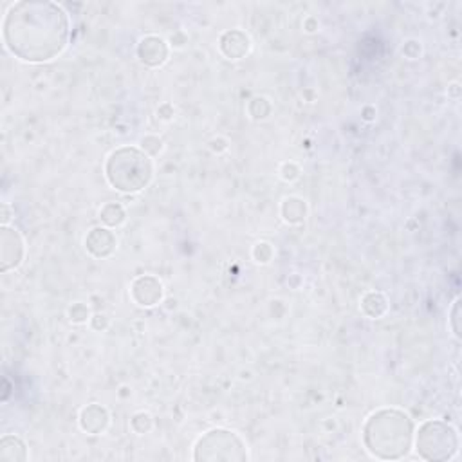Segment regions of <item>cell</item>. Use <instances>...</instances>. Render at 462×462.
<instances>
[{
  "instance_id": "6da1fadb",
  "label": "cell",
  "mask_w": 462,
  "mask_h": 462,
  "mask_svg": "<svg viewBox=\"0 0 462 462\" xmlns=\"http://www.w3.org/2000/svg\"><path fill=\"white\" fill-rule=\"evenodd\" d=\"M69 20L52 2H16L4 20V40L25 61H47L67 43Z\"/></svg>"
},
{
  "instance_id": "7a4b0ae2",
  "label": "cell",
  "mask_w": 462,
  "mask_h": 462,
  "mask_svg": "<svg viewBox=\"0 0 462 462\" xmlns=\"http://www.w3.org/2000/svg\"><path fill=\"white\" fill-rule=\"evenodd\" d=\"M410 437V419L395 410H384L372 415L365 426V442L368 449L384 458H395L406 453Z\"/></svg>"
},
{
  "instance_id": "3957f363",
  "label": "cell",
  "mask_w": 462,
  "mask_h": 462,
  "mask_svg": "<svg viewBox=\"0 0 462 462\" xmlns=\"http://www.w3.org/2000/svg\"><path fill=\"white\" fill-rule=\"evenodd\" d=\"M152 166L144 153L135 148L114 152L106 162V177L121 191H139L150 180Z\"/></svg>"
},
{
  "instance_id": "277c9868",
  "label": "cell",
  "mask_w": 462,
  "mask_h": 462,
  "mask_svg": "<svg viewBox=\"0 0 462 462\" xmlns=\"http://www.w3.org/2000/svg\"><path fill=\"white\" fill-rule=\"evenodd\" d=\"M417 446L424 458H449L457 449V435L451 426L440 420H431L420 428Z\"/></svg>"
},
{
  "instance_id": "5b68a950",
  "label": "cell",
  "mask_w": 462,
  "mask_h": 462,
  "mask_svg": "<svg viewBox=\"0 0 462 462\" xmlns=\"http://www.w3.org/2000/svg\"><path fill=\"white\" fill-rule=\"evenodd\" d=\"M215 448H218V451L213 453L211 460H244L245 458L244 444L240 442V439L235 433H229L224 430H215V431H209L206 437H202L197 446L195 457L200 460L208 451Z\"/></svg>"
},
{
  "instance_id": "8992f818",
  "label": "cell",
  "mask_w": 462,
  "mask_h": 462,
  "mask_svg": "<svg viewBox=\"0 0 462 462\" xmlns=\"http://www.w3.org/2000/svg\"><path fill=\"white\" fill-rule=\"evenodd\" d=\"M139 56L143 61H146L150 65H157L164 60L166 47H164L162 40H159L155 36H148L139 45Z\"/></svg>"
}]
</instances>
